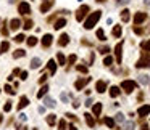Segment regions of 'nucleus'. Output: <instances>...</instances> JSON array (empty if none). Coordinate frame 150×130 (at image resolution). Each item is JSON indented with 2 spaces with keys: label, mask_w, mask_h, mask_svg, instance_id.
<instances>
[{
  "label": "nucleus",
  "mask_w": 150,
  "mask_h": 130,
  "mask_svg": "<svg viewBox=\"0 0 150 130\" xmlns=\"http://www.w3.org/2000/svg\"><path fill=\"white\" fill-rule=\"evenodd\" d=\"M90 82V77H86V79H79V80H76V84H74V87H76V90H82L84 88L86 84H89Z\"/></svg>",
  "instance_id": "obj_9"
},
{
  "label": "nucleus",
  "mask_w": 150,
  "mask_h": 130,
  "mask_svg": "<svg viewBox=\"0 0 150 130\" xmlns=\"http://www.w3.org/2000/svg\"><path fill=\"white\" fill-rule=\"evenodd\" d=\"M23 27H24L26 31H28V29H31V27H33V21H31V19H26L24 24H23Z\"/></svg>",
  "instance_id": "obj_34"
},
{
  "label": "nucleus",
  "mask_w": 150,
  "mask_h": 130,
  "mask_svg": "<svg viewBox=\"0 0 150 130\" xmlns=\"http://www.w3.org/2000/svg\"><path fill=\"white\" fill-rule=\"evenodd\" d=\"M113 36L115 37L121 36V26H115V27H113Z\"/></svg>",
  "instance_id": "obj_31"
},
{
  "label": "nucleus",
  "mask_w": 150,
  "mask_h": 130,
  "mask_svg": "<svg viewBox=\"0 0 150 130\" xmlns=\"http://www.w3.org/2000/svg\"><path fill=\"white\" fill-rule=\"evenodd\" d=\"M121 19L124 21V23L126 21H129V10H123L121 11Z\"/></svg>",
  "instance_id": "obj_27"
},
{
  "label": "nucleus",
  "mask_w": 150,
  "mask_h": 130,
  "mask_svg": "<svg viewBox=\"0 0 150 130\" xmlns=\"http://www.w3.org/2000/svg\"><path fill=\"white\" fill-rule=\"evenodd\" d=\"M126 130H134V122H126Z\"/></svg>",
  "instance_id": "obj_41"
},
{
  "label": "nucleus",
  "mask_w": 150,
  "mask_h": 130,
  "mask_svg": "<svg viewBox=\"0 0 150 130\" xmlns=\"http://www.w3.org/2000/svg\"><path fill=\"white\" fill-rule=\"evenodd\" d=\"M86 122H87V125L89 127H94V124H95V121H94V117L90 116V114H86Z\"/></svg>",
  "instance_id": "obj_25"
},
{
  "label": "nucleus",
  "mask_w": 150,
  "mask_h": 130,
  "mask_svg": "<svg viewBox=\"0 0 150 130\" xmlns=\"http://www.w3.org/2000/svg\"><path fill=\"white\" fill-rule=\"evenodd\" d=\"M5 92H7L8 95H12V96H13L15 93H16V92H15V90L12 88V85H5Z\"/></svg>",
  "instance_id": "obj_35"
},
{
  "label": "nucleus",
  "mask_w": 150,
  "mask_h": 130,
  "mask_svg": "<svg viewBox=\"0 0 150 130\" xmlns=\"http://www.w3.org/2000/svg\"><path fill=\"white\" fill-rule=\"evenodd\" d=\"M18 11H20L21 15H29V13H31V7H29V3H26V2H21V3L18 5Z\"/></svg>",
  "instance_id": "obj_5"
},
{
  "label": "nucleus",
  "mask_w": 150,
  "mask_h": 130,
  "mask_svg": "<svg viewBox=\"0 0 150 130\" xmlns=\"http://www.w3.org/2000/svg\"><path fill=\"white\" fill-rule=\"evenodd\" d=\"M63 26H66V19H63V18H61V19H58L57 23H55V26H53V27L57 29V31H60Z\"/></svg>",
  "instance_id": "obj_19"
},
{
  "label": "nucleus",
  "mask_w": 150,
  "mask_h": 130,
  "mask_svg": "<svg viewBox=\"0 0 150 130\" xmlns=\"http://www.w3.org/2000/svg\"><path fill=\"white\" fill-rule=\"evenodd\" d=\"M140 47H142V48H144V50H147V52H149V50H150V40H145V42H142V44H140Z\"/></svg>",
  "instance_id": "obj_36"
},
{
  "label": "nucleus",
  "mask_w": 150,
  "mask_h": 130,
  "mask_svg": "<svg viewBox=\"0 0 150 130\" xmlns=\"http://www.w3.org/2000/svg\"><path fill=\"white\" fill-rule=\"evenodd\" d=\"M100 16H102V11H94V13H90L89 18H87V19H86V23H84V27H86V29H92L94 26L97 24V21L100 19Z\"/></svg>",
  "instance_id": "obj_1"
},
{
  "label": "nucleus",
  "mask_w": 150,
  "mask_h": 130,
  "mask_svg": "<svg viewBox=\"0 0 150 130\" xmlns=\"http://www.w3.org/2000/svg\"><path fill=\"white\" fill-rule=\"evenodd\" d=\"M111 63H113V58L111 56H107L105 60H103V64L105 66H111Z\"/></svg>",
  "instance_id": "obj_38"
},
{
  "label": "nucleus",
  "mask_w": 150,
  "mask_h": 130,
  "mask_svg": "<svg viewBox=\"0 0 150 130\" xmlns=\"http://www.w3.org/2000/svg\"><path fill=\"white\" fill-rule=\"evenodd\" d=\"M20 77L23 79V80H26V79H28V72H26V71H21V72H20Z\"/></svg>",
  "instance_id": "obj_42"
},
{
  "label": "nucleus",
  "mask_w": 150,
  "mask_h": 130,
  "mask_svg": "<svg viewBox=\"0 0 150 130\" xmlns=\"http://www.w3.org/2000/svg\"><path fill=\"white\" fill-rule=\"evenodd\" d=\"M26 42H28V47H34L37 44V37H26Z\"/></svg>",
  "instance_id": "obj_23"
},
{
  "label": "nucleus",
  "mask_w": 150,
  "mask_h": 130,
  "mask_svg": "<svg viewBox=\"0 0 150 130\" xmlns=\"http://www.w3.org/2000/svg\"><path fill=\"white\" fill-rule=\"evenodd\" d=\"M140 82L142 84H149V76H140Z\"/></svg>",
  "instance_id": "obj_43"
},
{
  "label": "nucleus",
  "mask_w": 150,
  "mask_h": 130,
  "mask_svg": "<svg viewBox=\"0 0 150 130\" xmlns=\"http://www.w3.org/2000/svg\"><path fill=\"white\" fill-rule=\"evenodd\" d=\"M41 64H42L41 58H33V60H31V68H33V69H37V68H41Z\"/></svg>",
  "instance_id": "obj_16"
},
{
  "label": "nucleus",
  "mask_w": 150,
  "mask_h": 130,
  "mask_svg": "<svg viewBox=\"0 0 150 130\" xmlns=\"http://www.w3.org/2000/svg\"><path fill=\"white\" fill-rule=\"evenodd\" d=\"M24 34H18L16 37H15V42H16V44H21V42H24Z\"/></svg>",
  "instance_id": "obj_32"
},
{
  "label": "nucleus",
  "mask_w": 150,
  "mask_h": 130,
  "mask_svg": "<svg viewBox=\"0 0 150 130\" xmlns=\"http://www.w3.org/2000/svg\"><path fill=\"white\" fill-rule=\"evenodd\" d=\"M20 26H21V21L16 19V18L10 21V29H12V31H16V29H20Z\"/></svg>",
  "instance_id": "obj_15"
},
{
  "label": "nucleus",
  "mask_w": 150,
  "mask_h": 130,
  "mask_svg": "<svg viewBox=\"0 0 150 130\" xmlns=\"http://www.w3.org/2000/svg\"><path fill=\"white\" fill-rule=\"evenodd\" d=\"M24 55H26V52H24V50H21V48H18L16 52L13 53V58H21V56H24Z\"/></svg>",
  "instance_id": "obj_26"
},
{
  "label": "nucleus",
  "mask_w": 150,
  "mask_h": 130,
  "mask_svg": "<svg viewBox=\"0 0 150 130\" xmlns=\"http://www.w3.org/2000/svg\"><path fill=\"white\" fill-rule=\"evenodd\" d=\"M52 3H53L52 0H45L44 3L41 5V11H42V13H45V11H49V10H50V7H52Z\"/></svg>",
  "instance_id": "obj_13"
},
{
  "label": "nucleus",
  "mask_w": 150,
  "mask_h": 130,
  "mask_svg": "<svg viewBox=\"0 0 150 130\" xmlns=\"http://www.w3.org/2000/svg\"><path fill=\"white\" fill-rule=\"evenodd\" d=\"M137 68H149L150 66V55L149 53H144V55H142V58L140 60L137 61Z\"/></svg>",
  "instance_id": "obj_3"
},
{
  "label": "nucleus",
  "mask_w": 150,
  "mask_h": 130,
  "mask_svg": "<svg viewBox=\"0 0 150 130\" xmlns=\"http://www.w3.org/2000/svg\"><path fill=\"white\" fill-rule=\"evenodd\" d=\"M103 122H105V124L110 127V129H115V119H111V117H105V119H103Z\"/></svg>",
  "instance_id": "obj_24"
},
{
  "label": "nucleus",
  "mask_w": 150,
  "mask_h": 130,
  "mask_svg": "<svg viewBox=\"0 0 150 130\" xmlns=\"http://www.w3.org/2000/svg\"><path fill=\"white\" fill-rule=\"evenodd\" d=\"M28 105H29L28 96H21L20 98V103H18V109H23V108H26Z\"/></svg>",
  "instance_id": "obj_14"
},
{
  "label": "nucleus",
  "mask_w": 150,
  "mask_h": 130,
  "mask_svg": "<svg viewBox=\"0 0 150 130\" xmlns=\"http://www.w3.org/2000/svg\"><path fill=\"white\" fill-rule=\"evenodd\" d=\"M92 111H94V116H100V113H102V103H95L94 108H92Z\"/></svg>",
  "instance_id": "obj_18"
},
{
  "label": "nucleus",
  "mask_w": 150,
  "mask_h": 130,
  "mask_svg": "<svg viewBox=\"0 0 150 130\" xmlns=\"http://www.w3.org/2000/svg\"><path fill=\"white\" fill-rule=\"evenodd\" d=\"M87 11H89V7H87V5H82L81 8L76 11V19L77 21H82V19H84V16L87 15Z\"/></svg>",
  "instance_id": "obj_4"
},
{
  "label": "nucleus",
  "mask_w": 150,
  "mask_h": 130,
  "mask_svg": "<svg viewBox=\"0 0 150 130\" xmlns=\"http://www.w3.org/2000/svg\"><path fill=\"white\" fill-rule=\"evenodd\" d=\"M69 130H77V129H76V125H69Z\"/></svg>",
  "instance_id": "obj_50"
},
{
  "label": "nucleus",
  "mask_w": 150,
  "mask_h": 130,
  "mask_svg": "<svg viewBox=\"0 0 150 130\" xmlns=\"http://www.w3.org/2000/svg\"><path fill=\"white\" fill-rule=\"evenodd\" d=\"M118 95H119V88H118V87H111V88H110V96L111 98H116Z\"/></svg>",
  "instance_id": "obj_20"
},
{
  "label": "nucleus",
  "mask_w": 150,
  "mask_h": 130,
  "mask_svg": "<svg viewBox=\"0 0 150 130\" xmlns=\"http://www.w3.org/2000/svg\"><path fill=\"white\" fill-rule=\"evenodd\" d=\"M116 121H118V122H123V121H124V116H123L121 113H118V114H116Z\"/></svg>",
  "instance_id": "obj_44"
},
{
  "label": "nucleus",
  "mask_w": 150,
  "mask_h": 130,
  "mask_svg": "<svg viewBox=\"0 0 150 130\" xmlns=\"http://www.w3.org/2000/svg\"><path fill=\"white\" fill-rule=\"evenodd\" d=\"M47 68H49L50 74H55V72H57V63H55L53 60H50V61H49V64H47Z\"/></svg>",
  "instance_id": "obj_17"
},
{
  "label": "nucleus",
  "mask_w": 150,
  "mask_h": 130,
  "mask_svg": "<svg viewBox=\"0 0 150 130\" xmlns=\"http://www.w3.org/2000/svg\"><path fill=\"white\" fill-rule=\"evenodd\" d=\"M3 111H5V113H8V111H12V101H7V103H5V106H3Z\"/></svg>",
  "instance_id": "obj_39"
},
{
  "label": "nucleus",
  "mask_w": 150,
  "mask_h": 130,
  "mask_svg": "<svg viewBox=\"0 0 150 130\" xmlns=\"http://www.w3.org/2000/svg\"><path fill=\"white\" fill-rule=\"evenodd\" d=\"M76 69H77V71H79V72H84V74H86V72H87V66H82V64H77V66H76Z\"/></svg>",
  "instance_id": "obj_37"
},
{
  "label": "nucleus",
  "mask_w": 150,
  "mask_h": 130,
  "mask_svg": "<svg viewBox=\"0 0 150 130\" xmlns=\"http://www.w3.org/2000/svg\"><path fill=\"white\" fill-rule=\"evenodd\" d=\"M52 42H53V37L50 36V34H45V36L42 37V45H44L45 48H47V47H50V45H52Z\"/></svg>",
  "instance_id": "obj_10"
},
{
  "label": "nucleus",
  "mask_w": 150,
  "mask_h": 130,
  "mask_svg": "<svg viewBox=\"0 0 150 130\" xmlns=\"http://www.w3.org/2000/svg\"><path fill=\"white\" fill-rule=\"evenodd\" d=\"M58 127H60V130H66V122L60 121V122H58Z\"/></svg>",
  "instance_id": "obj_40"
},
{
  "label": "nucleus",
  "mask_w": 150,
  "mask_h": 130,
  "mask_svg": "<svg viewBox=\"0 0 150 130\" xmlns=\"http://www.w3.org/2000/svg\"><path fill=\"white\" fill-rule=\"evenodd\" d=\"M47 92H49V87H47V85H42V88L37 92V98H42L45 93H47Z\"/></svg>",
  "instance_id": "obj_22"
},
{
  "label": "nucleus",
  "mask_w": 150,
  "mask_h": 130,
  "mask_svg": "<svg viewBox=\"0 0 150 130\" xmlns=\"http://www.w3.org/2000/svg\"><path fill=\"white\" fill-rule=\"evenodd\" d=\"M68 42H69L68 34H61V36H60V40H58V45H60V47H66V45H68Z\"/></svg>",
  "instance_id": "obj_12"
},
{
  "label": "nucleus",
  "mask_w": 150,
  "mask_h": 130,
  "mask_svg": "<svg viewBox=\"0 0 150 130\" xmlns=\"http://www.w3.org/2000/svg\"><path fill=\"white\" fill-rule=\"evenodd\" d=\"M74 61H76V55H71V56L68 58V63H69V64H73Z\"/></svg>",
  "instance_id": "obj_45"
},
{
  "label": "nucleus",
  "mask_w": 150,
  "mask_h": 130,
  "mask_svg": "<svg viewBox=\"0 0 150 130\" xmlns=\"http://www.w3.org/2000/svg\"><path fill=\"white\" fill-rule=\"evenodd\" d=\"M57 60H58V63H60V66L66 64V58L63 56V53H58V55H57Z\"/></svg>",
  "instance_id": "obj_28"
},
{
  "label": "nucleus",
  "mask_w": 150,
  "mask_h": 130,
  "mask_svg": "<svg viewBox=\"0 0 150 130\" xmlns=\"http://www.w3.org/2000/svg\"><path fill=\"white\" fill-rule=\"evenodd\" d=\"M55 122H57V117H55V114H50L49 117H47V124H49V125H53Z\"/></svg>",
  "instance_id": "obj_29"
},
{
  "label": "nucleus",
  "mask_w": 150,
  "mask_h": 130,
  "mask_svg": "<svg viewBox=\"0 0 150 130\" xmlns=\"http://www.w3.org/2000/svg\"><path fill=\"white\" fill-rule=\"evenodd\" d=\"M45 106L47 108H55V101H53L52 98H45Z\"/></svg>",
  "instance_id": "obj_30"
},
{
  "label": "nucleus",
  "mask_w": 150,
  "mask_h": 130,
  "mask_svg": "<svg viewBox=\"0 0 150 130\" xmlns=\"http://www.w3.org/2000/svg\"><path fill=\"white\" fill-rule=\"evenodd\" d=\"M26 119H28L26 117V114H20V121H26Z\"/></svg>",
  "instance_id": "obj_48"
},
{
  "label": "nucleus",
  "mask_w": 150,
  "mask_h": 130,
  "mask_svg": "<svg viewBox=\"0 0 150 130\" xmlns=\"http://www.w3.org/2000/svg\"><path fill=\"white\" fill-rule=\"evenodd\" d=\"M45 80H47V76L44 74V76H41V79H39V84H42V85H44V84H45Z\"/></svg>",
  "instance_id": "obj_46"
},
{
  "label": "nucleus",
  "mask_w": 150,
  "mask_h": 130,
  "mask_svg": "<svg viewBox=\"0 0 150 130\" xmlns=\"http://www.w3.org/2000/svg\"><path fill=\"white\" fill-rule=\"evenodd\" d=\"M137 114L140 116V117H145V116H149V114H150V105L140 106V108H139V111H137Z\"/></svg>",
  "instance_id": "obj_7"
},
{
  "label": "nucleus",
  "mask_w": 150,
  "mask_h": 130,
  "mask_svg": "<svg viewBox=\"0 0 150 130\" xmlns=\"http://www.w3.org/2000/svg\"><path fill=\"white\" fill-rule=\"evenodd\" d=\"M121 50H123V42H119V44L115 47V55H116V61L121 64V61H123V55H121Z\"/></svg>",
  "instance_id": "obj_6"
},
{
  "label": "nucleus",
  "mask_w": 150,
  "mask_h": 130,
  "mask_svg": "<svg viewBox=\"0 0 150 130\" xmlns=\"http://www.w3.org/2000/svg\"><path fill=\"white\" fill-rule=\"evenodd\" d=\"M97 37L100 39V40H107V37H105V32L102 31V29H98L97 31Z\"/></svg>",
  "instance_id": "obj_33"
},
{
  "label": "nucleus",
  "mask_w": 150,
  "mask_h": 130,
  "mask_svg": "<svg viewBox=\"0 0 150 130\" xmlns=\"http://www.w3.org/2000/svg\"><path fill=\"white\" fill-rule=\"evenodd\" d=\"M145 3H147V5H150V0H145Z\"/></svg>",
  "instance_id": "obj_51"
},
{
  "label": "nucleus",
  "mask_w": 150,
  "mask_h": 130,
  "mask_svg": "<svg viewBox=\"0 0 150 130\" xmlns=\"http://www.w3.org/2000/svg\"><path fill=\"white\" fill-rule=\"evenodd\" d=\"M145 18H147V15L145 13H136V16H134V24L136 26H139L140 24V23H144V21H145Z\"/></svg>",
  "instance_id": "obj_8"
},
{
  "label": "nucleus",
  "mask_w": 150,
  "mask_h": 130,
  "mask_svg": "<svg viewBox=\"0 0 150 130\" xmlns=\"http://www.w3.org/2000/svg\"><path fill=\"white\" fill-rule=\"evenodd\" d=\"M95 90H97L98 93H103L107 90V82H103V80H98L97 84H95Z\"/></svg>",
  "instance_id": "obj_11"
},
{
  "label": "nucleus",
  "mask_w": 150,
  "mask_h": 130,
  "mask_svg": "<svg viewBox=\"0 0 150 130\" xmlns=\"http://www.w3.org/2000/svg\"><path fill=\"white\" fill-rule=\"evenodd\" d=\"M134 31H136V34H142V29L140 27H136Z\"/></svg>",
  "instance_id": "obj_49"
},
{
  "label": "nucleus",
  "mask_w": 150,
  "mask_h": 130,
  "mask_svg": "<svg viewBox=\"0 0 150 130\" xmlns=\"http://www.w3.org/2000/svg\"><path fill=\"white\" fill-rule=\"evenodd\" d=\"M8 48H10V44L7 40L5 42H2L0 44V53H5V52H8Z\"/></svg>",
  "instance_id": "obj_21"
},
{
  "label": "nucleus",
  "mask_w": 150,
  "mask_h": 130,
  "mask_svg": "<svg viewBox=\"0 0 150 130\" xmlns=\"http://www.w3.org/2000/svg\"><path fill=\"white\" fill-rule=\"evenodd\" d=\"M97 2H98V3H102V2H105V0H97Z\"/></svg>",
  "instance_id": "obj_52"
},
{
  "label": "nucleus",
  "mask_w": 150,
  "mask_h": 130,
  "mask_svg": "<svg viewBox=\"0 0 150 130\" xmlns=\"http://www.w3.org/2000/svg\"><path fill=\"white\" fill-rule=\"evenodd\" d=\"M136 87H137V84L134 80H123L121 82V88L124 90L126 93H132L134 90H136Z\"/></svg>",
  "instance_id": "obj_2"
},
{
  "label": "nucleus",
  "mask_w": 150,
  "mask_h": 130,
  "mask_svg": "<svg viewBox=\"0 0 150 130\" xmlns=\"http://www.w3.org/2000/svg\"><path fill=\"white\" fill-rule=\"evenodd\" d=\"M108 52H110L108 47H103V48H100V53H103V55H105V53H108Z\"/></svg>",
  "instance_id": "obj_47"
}]
</instances>
